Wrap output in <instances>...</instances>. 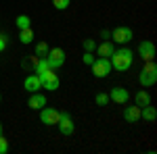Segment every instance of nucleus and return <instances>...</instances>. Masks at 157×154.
<instances>
[{"instance_id": "23", "label": "nucleus", "mask_w": 157, "mask_h": 154, "mask_svg": "<svg viewBox=\"0 0 157 154\" xmlns=\"http://www.w3.org/2000/svg\"><path fill=\"white\" fill-rule=\"evenodd\" d=\"M6 152H9V140L2 138V133H0V154H6Z\"/></svg>"}, {"instance_id": "20", "label": "nucleus", "mask_w": 157, "mask_h": 154, "mask_svg": "<svg viewBox=\"0 0 157 154\" xmlns=\"http://www.w3.org/2000/svg\"><path fill=\"white\" fill-rule=\"evenodd\" d=\"M94 102H97L98 106H107V104H109V94H103V92L97 94V96H94Z\"/></svg>"}, {"instance_id": "22", "label": "nucleus", "mask_w": 157, "mask_h": 154, "mask_svg": "<svg viewBox=\"0 0 157 154\" xmlns=\"http://www.w3.org/2000/svg\"><path fill=\"white\" fill-rule=\"evenodd\" d=\"M82 44H84V50H86V52H94V48H97L94 40H90V38H86V40L82 42Z\"/></svg>"}, {"instance_id": "5", "label": "nucleus", "mask_w": 157, "mask_h": 154, "mask_svg": "<svg viewBox=\"0 0 157 154\" xmlns=\"http://www.w3.org/2000/svg\"><path fill=\"white\" fill-rule=\"evenodd\" d=\"M57 127L61 129L63 135H71L73 129H75V123L69 113H59V121H57Z\"/></svg>"}, {"instance_id": "21", "label": "nucleus", "mask_w": 157, "mask_h": 154, "mask_svg": "<svg viewBox=\"0 0 157 154\" xmlns=\"http://www.w3.org/2000/svg\"><path fill=\"white\" fill-rule=\"evenodd\" d=\"M69 2H71V0H52V6H55L57 11H65V9L69 6Z\"/></svg>"}, {"instance_id": "16", "label": "nucleus", "mask_w": 157, "mask_h": 154, "mask_svg": "<svg viewBox=\"0 0 157 154\" xmlns=\"http://www.w3.org/2000/svg\"><path fill=\"white\" fill-rule=\"evenodd\" d=\"M134 100H136V106H140V108L147 106V104H151V96H149V92H145V90H140Z\"/></svg>"}, {"instance_id": "6", "label": "nucleus", "mask_w": 157, "mask_h": 154, "mask_svg": "<svg viewBox=\"0 0 157 154\" xmlns=\"http://www.w3.org/2000/svg\"><path fill=\"white\" fill-rule=\"evenodd\" d=\"M46 60H48L50 69H59L65 63V50L63 48H50L48 54H46Z\"/></svg>"}, {"instance_id": "11", "label": "nucleus", "mask_w": 157, "mask_h": 154, "mask_svg": "<svg viewBox=\"0 0 157 154\" xmlns=\"http://www.w3.org/2000/svg\"><path fill=\"white\" fill-rule=\"evenodd\" d=\"M27 106L34 108V110H40V108H44V106H46V96L38 94V92H32L29 100H27Z\"/></svg>"}, {"instance_id": "9", "label": "nucleus", "mask_w": 157, "mask_h": 154, "mask_svg": "<svg viewBox=\"0 0 157 154\" xmlns=\"http://www.w3.org/2000/svg\"><path fill=\"white\" fill-rule=\"evenodd\" d=\"M138 56L143 60H153L155 59V44L151 40H145L138 44Z\"/></svg>"}, {"instance_id": "15", "label": "nucleus", "mask_w": 157, "mask_h": 154, "mask_svg": "<svg viewBox=\"0 0 157 154\" xmlns=\"http://www.w3.org/2000/svg\"><path fill=\"white\" fill-rule=\"evenodd\" d=\"M140 119H145V121H149V123H153L157 119V110L151 104H147V106L140 108Z\"/></svg>"}, {"instance_id": "7", "label": "nucleus", "mask_w": 157, "mask_h": 154, "mask_svg": "<svg viewBox=\"0 0 157 154\" xmlns=\"http://www.w3.org/2000/svg\"><path fill=\"white\" fill-rule=\"evenodd\" d=\"M40 121H42L44 125H57V121H59V110L52 108V106L40 108Z\"/></svg>"}, {"instance_id": "18", "label": "nucleus", "mask_w": 157, "mask_h": 154, "mask_svg": "<svg viewBox=\"0 0 157 154\" xmlns=\"http://www.w3.org/2000/svg\"><path fill=\"white\" fill-rule=\"evenodd\" d=\"M32 40H34V31H32V27L21 29V34H19V42H21V44H29Z\"/></svg>"}, {"instance_id": "25", "label": "nucleus", "mask_w": 157, "mask_h": 154, "mask_svg": "<svg viewBox=\"0 0 157 154\" xmlns=\"http://www.w3.org/2000/svg\"><path fill=\"white\" fill-rule=\"evenodd\" d=\"M4 48H6V36L0 34V52H4Z\"/></svg>"}, {"instance_id": "1", "label": "nucleus", "mask_w": 157, "mask_h": 154, "mask_svg": "<svg viewBox=\"0 0 157 154\" xmlns=\"http://www.w3.org/2000/svg\"><path fill=\"white\" fill-rule=\"evenodd\" d=\"M132 60H134V54L130 48H120V50H113V54H111V69H115V71H128L130 67H132Z\"/></svg>"}, {"instance_id": "4", "label": "nucleus", "mask_w": 157, "mask_h": 154, "mask_svg": "<svg viewBox=\"0 0 157 154\" xmlns=\"http://www.w3.org/2000/svg\"><path fill=\"white\" fill-rule=\"evenodd\" d=\"M40 81H42V88H44V90H50V92L59 90V85H61V79H59V75L55 73V69L46 71L42 77H40Z\"/></svg>"}, {"instance_id": "2", "label": "nucleus", "mask_w": 157, "mask_h": 154, "mask_svg": "<svg viewBox=\"0 0 157 154\" xmlns=\"http://www.w3.org/2000/svg\"><path fill=\"white\" fill-rule=\"evenodd\" d=\"M138 81L140 85H145V88H151V85H155L157 81V65L153 60H145V67H143V71L138 75Z\"/></svg>"}, {"instance_id": "8", "label": "nucleus", "mask_w": 157, "mask_h": 154, "mask_svg": "<svg viewBox=\"0 0 157 154\" xmlns=\"http://www.w3.org/2000/svg\"><path fill=\"white\" fill-rule=\"evenodd\" d=\"M111 38H113V42H117V44H128V42L132 40V29L120 25V27H115V29H113Z\"/></svg>"}, {"instance_id": "12", "label": "nucleus", "mask_w": 157, "mask_h": 154, "mask_svg": "<svg viewBox=\"0 0 157 154\" xmlns=\"http://www.w3.org/2000/svg\"><path fill=\"white\" fill-rule=\"evenodd\" d=\"M23 88L27 92H38V90H42V81H40V77H38L36 73H34V75H27L25 77Z\"/></svg>"}, {"instance_id": "3", "label": "nucleus", "mask_w": 157, "mask_h": 154, "mask_svg": "<svg viewBox=\"0 0 157 154\" xmlns=\"http://www.w3.org/2000/svg\"><path fill=\"white\" fill-rule=\"evenodd\" d=\"M92 73H94V77L98 79H103V77H107L109 73H111V60L105 59V56H98L97 60H92Z\"/></svg>"}, {"instance_id": "13", "label": "nucleus", "mask_w": 157, "mask_h": 154, "mask_svg": "<svg viewBox=\"0 0 157 154\" xmlns=\"http://www.w3.org/2000/svg\"><path fill=\"white\" fill-rule=\"evenodd\" d=\"M124 119L128 121V123H136V121H140V106H126L124 110Z\"/></svg>"}, {"instance_id": "19", "label": "nucleus", "mask_w": 157, "mask_h": 154, "mask_svg": "<svg viewBox=\"0 0 157 154\" xmlns=\"http://www.w3.org/2000/svg\"><path fill=\"white\" fill-rule=\"evenodd\" d=\"M15 25H17L19 29H27V27L32 25V19H29L27 15H19V17L15 19Z\"/></svg>"}, {"instance_id": "27", "label": "nucleus", "mask_w": 157, "mask_h": 154, "mask_svg": "<svg viewBox=\"0 0 157 154\" xmlns=\"http://www.w3.org/2000/svg\"><path fill=\"white\" fill-rule=\"evenodd\" d=\"M0 100H2V96H0Z\"/></svg>"}, {"instance_id": "26", "label": "nucleus", "mask_w": 157, "mask_h": 154, "mask_svg": "<svg viewBox=\"0 0 157 154\" xmlns=\"http://www.w3.org/2000/svg\"><path fill=\"white\" fill-rule=\"evenodd\" d=\"M0 133H2V123H0Z\"/></svg>"}, {"instance_id": "24", "label": "nucleus", "mask_w": 157, "mask_h": 154, "mask_svg": "<svg viewBox=\"0 0 157 154\" xmlns=\"http://www.w3.org/2000/svg\"><path fill=\"white\" fill-rule=\"evenodd\" d=\"M82 60H84L86 65H92V60H94V54H92V52H84V56H82Z\"/></svg>"}, {"instance_id": "17", "label": "nucleus", "mask_w": 157, "mask_h": 154, "mask_svg": "<svg viewBox=\"0 0 157 154\" xmlns=\"http://www.w3.org/2000/svg\"><path fill=\"white\" fill-rule=\"evenodd\" d=\"M48 50H50V46L46 44V42H38V44H36V56H38V59H46Z\"/></svg>"}, {"instance_id": "14", "label": "nucleus", "mask_w": 157, "mask_h": 154, "mask_svg": "<svg viewBox=\"0 0 157 154\" xmlns=\"http://www.w3.org/2000/svg\"><path fill=\"white\" fill-rule=\"evenodd\" d=\"M113 50H115V48H113V44H111L109 40H105L103 44H98V46H97L98 56H105V59H109V56L113 54Z\"/></svg>"}, {"instance_id": "10", "label": "nucleus", "mask_w": 157, "mask_h": 154, "mask_svg": "<svg viewBox=\"0 0 157 154\" xmlns=\"http://www.w3.org/2000/svg\"><path fill=\"white\" fill-rule=\"evenodd\" d=\"M109 100L111 102H115V104H126L128 102V90L126 88H113L111 90V94H109Z\"/></svg>"}]
</instances>
